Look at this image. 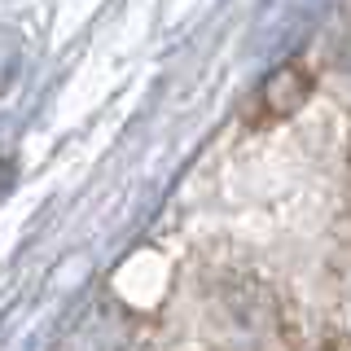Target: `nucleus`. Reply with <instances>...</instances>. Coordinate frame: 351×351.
Returning <instances> with one entry per match:
<instances>
[{"instance_id":"nucleus-1","label":"nucleus","mask_w":351,"mask_h":351,"mask_svg":"<svg viewBox=\"0 0 351 351\" xmlns=\"http://www.w3.org/2000/svg\"><path fill=\"white\" fill-rule=\"evenodd\" d=\"M329 0H263V14L255 22V44L263 53L290 49V40H299Z\"/></svg>"}]
</instances>
